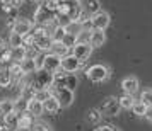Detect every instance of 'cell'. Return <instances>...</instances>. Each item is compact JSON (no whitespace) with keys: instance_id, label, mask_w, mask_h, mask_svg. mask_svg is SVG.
Masks as SVG:
<instances>
[{"instance_id":"6da1fadb","label":"cell","mask_w":152,"mask_h":131,"mask_svg":"<svg viewBox=\"0 0 152 131\" xmlns=\"http://www.w3.org/2000/svg\"><path fill=\"white\" fill-rule=\"evenodd\" d=\"M77 83H79V80H77L75 73H65L62 70H58L56 73H53V85H56V87H65V89L74 92Z\"/></svg>"},{"instance_id":"7a4b0ae2","label":"cell","mask_w":152,"mask_h":131,"mask_svg":"<svg viewBox=\"0 0 152 131\" xmlns=\"http://www.w3.org/2000/svg\"><path fill=\"white\" fill-rule=\"evenodd\" d=\"M50 94L56 99V102L60 104V107H70L72 102H74V92L65 87H56V85H51L50 87Z\"/></svg>"},{"instance_id":"3957f363","label":"cell","mask_w":152,"mask_h":131,"mask_svg":"<svg viewBox=\"0 0 152 131\" xmlns=\"http://www.w3.org/2000/svg\"><path fill=\"white\" fill-rule=\"evenodd\" d=\"M33 82L31 85L34 87V90H43V89H50L53 85V73H50L46 70H38L33 73Z\"/></svg>"},{"instance_id":"277c9868","label":"cell","mask_w":152,"mask_h":131,"mask_svg":"<svg viewBox=\"0 0 152 131\" xmlns=\"http://www.w3.org/2000/svg\"><path fill=\"white\" fill-rule=\"evenodd\" d=\"M86 77L89 78L91 82L99 83V82H104L110 77V70H108L106 65H99L97 63V65H92V67H89L86 70Z\"/></svg>"},{"instance_id":"5b68a950","label":"cell","mask_w":152,"mask_h":131,"mask_svg":"<svg viewBox=\"0 0 152 131\" xmlns=\"http://www.w3.org/2000/svg\"><path fill=\"white\" fill-rule=\"evenodd\" d=\"M84 65L86 63L79 62L75 56H72V55H67L63 58H60V70L65 72V73H75L77 70L84 68Z\"/></svg>"},{"instance_id":"8992f818","label":"cell","mask_w":152,"mask_h":131,"mask_svg":"<svg viewBox=\"0 0 152 131\" xmlns=\"http://www.w3.org/2000/svg\"><path fill=\"white\" fill-rule=\"evenodd\" d=\"M120 109H121V107H120V104H118L116 97H108V99L103 101L101 107H99V112L104 114V116H118Z\"/></svg>"},{"instance_id":"52a82bcc","label":"cell","mask_w":152,"mask_h":131,"mask_svg":"<svg viewBox=\"0 0 152 131\" xmlns=\"http://www.w3.org/2000/svg\"><path fill=\"white\" fill-rule=\"evenodd\" d=\"M110 22H111L110 14L101 10V12H97V14L91 15L89 26H91V29H101V31H104V29L110 26Z\"/></svg>"},{"instance_id":"ba28073f","label":"cell","mask_w":152,"mask_h":131,"mask_svg":"<svg viewBox=\"0 0 152 131\" xmlns=\"http://www.w3.org/2000/svg\"><path fill=\"white\" fill-rule=\"evenodd\" d=\"M51 44H53V39L50 34H39V36H34V46L38 53H50L51 49Z\"/></svg>"},{"instance_id":"9c48e42d","label":"cell","mask_w":152,"mask_h":131,"mask_svg":"<svg viewBox=\"0 0 152 131\" xmlns=\"http://www.w3.org/2000/svg\"><path fill=\"white\" fill-rule=\"evenodd\" d=\"M92 46L91 44H75L74 48L70 49V55L72 56H75L79 62H82V63H86L87 62V58L91 56V53H92Z\"/></svg>"},{"instance_id":"30bf717a","label":"cell","mask_w":152,"mask_h":131,"mask_svg":"<svg viewBox=\"0 0 152 131\" xmlns=\"http://www.w3.org/2000/svg\"><path fill=\"white\" fill-rule=\"evenodd\" d=\"M53 17H55V14H51V12H50V10H46L43 5H39V7H38V10H36V14H34V21H33V24L45 26V24H48Z\"/></svg>"},{"instance_id":"8fae6325","label":"cell","mask_w":152,"mask_h":131,"mask_svg":"<svg viewBox=\"0 0 152 131\" xmlns=\"http://www.w3.org/2000/svg\"><path fill=\"white\" fill-rule=\"evenodd\" d=\"M43 70H46L50 73H56L60 70V58L51 55V53H46L45 55V67H43Z\"/></svg>"},{"instance_id":"7c38bea8","label":"cell","mask_w":152,"mask_h":131,"mask_svg":"<svg viewBox=\"0 0 152 131\" xmlns=\"http://www.w3.org/2000/svg\"><path fill=\"white\" fill-rule=\"evenodd\" d=\"M31 29H33V22L31 21H28V19H17L14 22V26H12V33L24 36L28 33H31Z\"/></svg>"},{"instance_id":"4fadbf2b","label":"cell","mask_w":152,"mask_h":131,"mask_svg":"<svg viewBox=\"0 0 152 131\" xmlns=\"http://www.w3.org/2000/svg\"><path fill=\"white\" fill-rule=\"evenodd\" d=\"M121 89H123V94H128V96H133L138 90V78L137 77H126L121 80Z\"/></svg>"},{"instance_id":"5bb4252c","label":"cell","mask_w":152,"mask_h":131,"mask_svg":"<svg viewBox=\"0 0 152 131\" xmlns=\"http://www.w3.org/2000/svg\"><path fill=\"white\" fill-rule=\"evenodd\" d=\"M104 43H106L104 31H101V29H91V41H89L91 46L92 48H99V46H103Z\"/></svg>"},{"instance_id":"9a60e30c","label":"cell","mask_w":152,"mask_h":131,"mask_svg":"<svg viewBox=\"0 0 152 131\" xmlns=\"http://www.w3.org/2000/svg\"><path fill=\"white\" fill-rule=\"evenodd\" d=\"M33 124H34V117H33L28 111H26V112H21V114H19L15 128H17V130H29Z\"/></svg>"},{"instance_id":"2e32d148","label":"cell","mask_w":152,"mask_h":131,"mask_svg":"<svg viewBox=\"0 0 152 131\" xmlns=\"http://www.w3.org/2000/svg\"><path fill=\"white\" fill-rule=\"evenodd\" d=\"M7 70H9V73H10V77H12V82H22V78L26 77L24 72H22V68H21V65L15 63V62L9 63Z\"/></svg>"},{"instance_id":"e0dca14e","label":"cell","mask_w":152,"mask_h":131,"mask_svg":"<svg viewBox=\"0 0 152 131\" xmlns=\"http://www.w3.org/2000/svg\"><path fill=\"white\" fill-rule=\"evenodd\" d=\"M28 112L33 117L43 116V112H45V109H43V102L41 101H36V99H31V101L28 102Z\"/></svg>"},{"instance_id":"ac0fdd59","label":"cell","mask_w":152,"mask_h":131,"mask_svg":"<svg viewBox=\"0 0 152 131\" xmlns=\"http://www.w3.org/2000/svg\"><path fill=\"white\" fill-rule=\"evenodd\" d=\"M43 109H45V112H48V114H56V112L62 109V107H60V104L56 102L55 97L50 96L48 99L43 102Z\"/></svg>"},{"instance_id":"d6986e66","label":"cell","mask_w":152,"mask_h":131,"mask_svg":"<svg viewBox=\"0 0 152 131\" xmlns=\"http://www.w3.org/2000/svg\"><path fill=\"white\" fill-rule=\"evenodd\" d=\"M50 53H51V55H55V56H58V58H63V56L70 55V49L67 48L62 41H56V43H53V44H51Z\"/></svg>"},{"instance_id":"ffe728a7","label":"cell","mask_w":152,"mask_h":131,"mask_svg":"<svg viewBox=\"0 0 152 131\" xmlns=\"http://www.w3.org/2000/svg\"><path fill=\"white\" fill-rule=\"evenodd\" d=\"M82 9L84 12H87L89 15H94L97 12H101V4H99V0H86Z\"/></svg>"},{"instance_id":"44dd1931","label":"cell","mask_w":152,"mask_h":131,"mask_svg":"<svg viewBox=\"0 0 152 131\" xmlns=\"http://www.w3.org/2000/svg\"><path fill=\"white\" fill-rule=\"evenodd\" d=\"M5 63H12V48L10 46L0 48V67H4Z\"/></svg>"},{"instance_id":"7402d4cb","label":"cell","mask_w":152,"mask_h":131,"mask_svg":"<svg viewBox=\"0 0 152 131\" xmlns=\"http://www.w3.org/2000/svg\"><path fill=\"white\" fill-rule=\"evenodd\" d=\"M28 58L26 55V48L24 46H17V48H12V62L15 63H21Z\"/></svg>"},{"instance_id":"603a6c76","label":"cell","mask_w":152,"mask_h":131,"mask_svg":"<svg viewBox=\"0 0 152 131\" xmlns=\"http://www.w3.org/2000/svg\"><path fill=\"white\" fill-rule=\"evenodd\" d=\"M19 65H21V68H22V72H24V75H33V73L36 72L34 60H33V58H26V60H24V62H21Z\"/></svg>"},{"instance_id":"cb8c5ba5","label":"cell","mask_w":152,"mask_h":131,"mask_svg":"<svg viewBox=\"0 0 152 131\" xmlns=\"http://www.w3.org/2000/svg\"><path fill=\"white\" fill-rule=\"evenodd\" d=\"M14 111V101H10V99H0V114L2 116H5L9 112H12Z\"/></svg>"},{"instance_id":"d4e9b609","label":"cell","mask_w":152,"mask_h":131,"mask_svg":"<svg viewBox=\"0 0 152 131\" xmlns=\"http://www.w3.org/2000/svg\"><path fill=\"white\" fill-rule=\"evenodd\" d=\"M133 102H135L133 96H128V94H123L121 97H118V104H120L121 109H132Z\"/></svg>"},{"instance_id":"484cf974","label":"cell","mask_w":152,"mask_h":131,"mask_svg":"<svg viewBox=\"0 0 152 131\" xmlns=\"http://www.w3.org/2000/svg\"><path fill=\"white\" fill-rule=\"evenodd\" d=\"M65 34H67V31H65V28H63V26H55V28L51 29V33H50L51 39H53V43L62 41Z\"/></svg>"},{"instance_id":"4316f807","label":"cell","mask_w":152,"mask_h":131,"mask_svg":"<svg viewBox=\"0 0 152 131\" xmlns=\"http://www.w3.org/2000/svg\"><path fill=\"white\" fill-rule=\"evenodd\" d=\"M91 41V28H84L77 34V44H89Z\"/></svg>"},{"instance_id":"83f0119b","label":"cell","mask_w":152,"mask_h":131,"mask_svg":"<svg viewBox=\"0 0 152 131\" xmlns=\"http://www.w3.org/2000/svg\"><path fill=\"white\" fill-rule=\"evenodd\" d=\"M82 29H84V26L79 21H72L70 24H67V26H65V31H67L69 34H74V36H77L80 31H82Z\"/></svg>"},{"instance_id":"f1b7e54d","label":"cell","mask_w":152,"mask_h":131,"mask_svg":"<svg viewBox=\"0 0 152 131\" xmlns=\"http://www.w3.org/2000/svg\"><path fill=\"white\" fill-rule=\"evenodd\" d=\"M17 117H19V112L12 111V112H9V114L4 116V124L9 126V128H15V124H17Z\"/></svg>"},{"instance_id":"f546056e","label":"cell","mask_w":152,"mask_h":131,"mask_svg":"<svg viewBox=\"0 0 152 131\" xmlns=\"http://www.w3.org/2000/svg\"><path fill=\"white\" fill-rule=\"evenodd\" d=\"M63 0H43V7L46 9V10H50L51 14H55L56 10H58V7L62 5Z\"/></svg>"},{"instance_id":"4dcf8cb0","label":"cell","mask_w":152,"mask_h":131,"mask_svg":"<svg viewBox=\"0 0 152 131\" xmlns=\"http://www.w3.org/2000/svg\"><path fill=\"white\" fill-rule=\"evenodd\" d=\"M10 83H12V77H10L7 68L2 67V70H0V87H9Z\"/></svg>"},{"instance_id":"1f68e13d","label":"cell","mask_w":152,"mask_h":131,"mask_svg":"<svg viewBox=\"0 0 152 131\" xmlns=\"http://www.w3.org/2000/svg\"><path fill=\"white\" fill-rule=\"evenodd\" d=\"M130 111L133 112V114H135V116H144L145 111H147V106H145V104L142 102V101H135Z\"/></svg>"},{"instance_id":"d6a6232c","label":"cell","mask_w":152,"mask_h":131,"mask_svg":"<svg viewBox=\"0 0 152 131\" xmlns=\"http://www.w3.org/2000/svg\"><path fill=\"white\" fill-rule=\"evenodd\" d=\"M28 102H29V101L19 97V99L14 102V111H15V112H19V114H21V112H26V111H28Z\"/></svg>"},{"instance_id":"836d02e7","label":"cell","mask_w":152,"mask_h":131,"mask_svg":"<svg viewBox=\"0 0 152 131\" xmlns=\"http://www.w3.org/2000/svg\"><path fill=\"white\" fill-rule=\"evenodd\" d=\"M9 46H10V48L22 46V36L15 34V33H10V36H9Z\"/></svg>"},{"instance_id":"e575fe53","label":"cell","mask_w":152,"mask_h":131,"mask_svg":"<svg viewBox=\"0 0 152 131\" xmlns=\"http://www.w3.org/2000/svg\"><path fill=\"white\" fill-rule=\"evenodd\" d=\"M62 43H63V44H65V46H67L69 49H72V48H74V46L77 44V36H74V34H69V33H67V34L63 36Z\"/></svg>"},{"instance_id":"d590c367","label":"cell","mask_w":152,"mask_h":131,"mask_svg":"<svg viewBox=\"0 0 152 131\" xmlns=\"http://www.w3.org/2000/svg\"><path fill=\"white\" fill-rule=\"evenodd\" d=\"M50 96H51V94H50V89H43V90H36V92H34V97H33V99L45 102V101H46Z\"/></svg>"},{"instance_id":"8d00e7d4","label":"cell","mask_w":152,"mask_h":131,"mask_svg":"<svg viewBox=\"0 0 152 131\" xmlns=\"http://www.w3.org/2000/svg\"><path fill=\"white\" fill-rule=\"evenodd\" d=\"M140 101H142L147 107H152V90H144L142 96H140Z\"/></svg>"},{"instance_id":"74e56055","label":"cell","mask_w":152,"mask_h":131,"mask_svg":"<svg viewBox=\"0 0 152 131\" xmlns=\"http://www.w3.org/2000/svg\"><path fill=\"white\" fill-rule=\"evenodd\" d=\"M45 55H46V53H38V55L33 58V60H34L36 72H38V70H43V67H45Z\"/></svg>"},{"instance_id":"f35d334b","label":"cell","mask_w":152,"mask_h":131,"mask_svg":"<svg viewBox=\"0 0 152 131\" xmlns=\"http://www.w3.org/2000/svg\"><path fill=\"white\" fill-rule=\"evenodd\" d=\"M24 4V0H0V5H7L12 9H19Z\"/></svg>"},{"instance_id":"ab89813d","label":"cell","mask_w":152,"mask_h":131,"mask_svg":"<svg viewBox=\"0 0 152 131\" xmlns=\"http://www.w3.org/2000/svg\"><path fill=\"white\" fill-rule=\"evenodd\" d=\"M101 117H103V114H101L99 111H97V109H92V111L89 112V117H87V119H89L92 124H96V123H99V121H101Z\"/></svg>"},{"instance_id":"60d3db41","label":"cell","mask_w":152,"mask_h":131,"mask_svg":"<svg viewBox=\"0 0 152 131\" xmlns=\"http://www.w3.org/2000/svg\"><path fill=\"white\" fill-rule=\"evenodd\" d=\"M29 131H50V128H48V124H45V123H34L29 128Z\"/></svg>"},{"instance_id":"b9f144b4","label":"cell","mask_w":152,"mask_h":131,"mask_svg":"<svg viewBox=\"0 0 152 131\" xmlns=\"http://www.w3.org/2000/svg\"><path fill=\"white\" fill-rule=\"evenodd\" d=\"M92 131H120L116 126H97Z\"/></svg>"},{"instance_id":"7bdbcfd3","label":"cell","mask_w":152,"mask_h":131,"mask_svg":"<svg viewBox=\"0 0 152 131\" xmlns=\"http://www.w3.org/2000/svg\"><path fill=\"white\" fill-rule=\"evenodd\" d=\"M144 117L149 121V123H152V107H147V111H145Z\"/></svg>"},{"instance_id":"ee69618b","label":"cell","mask_w":152,"mask_h":131,"mask_svg":"<svg viewBox=\"0 0 152 131\" xmlns=\"http://www.w3.org/2000/svg\"><path fill=\"white\" fill-rule=\"evenodd\" d=\"M2 46H4V43H2V39H0V48H2Z\"/></svg>"},{"instance_id":"f6af8a7d","label":"cell","mask_w":152,"mask_h":131,"mask_svg":"<svg viewBox=\"0 0 152 131\" xmlns=\"http://www.w3.org/2000/svg\"><path fill=\"white\" fill-rule=\"evenodd\" d=\"M31 2H41V0H31Z\"/></svg>"},{"instance_id":"bcb514c9","label":"cell","mask_w":152,"mask_h":131,"mask_svg":"<svg viewBox=\"0 0 152 131\" xmlns=\"http://www.w3.org/2000/svg\"><path fill=\"white\" fill-rule=\"evenodd\" d=\"M19 131H29V130H19Z\"/></svg>"}]
</instances>
